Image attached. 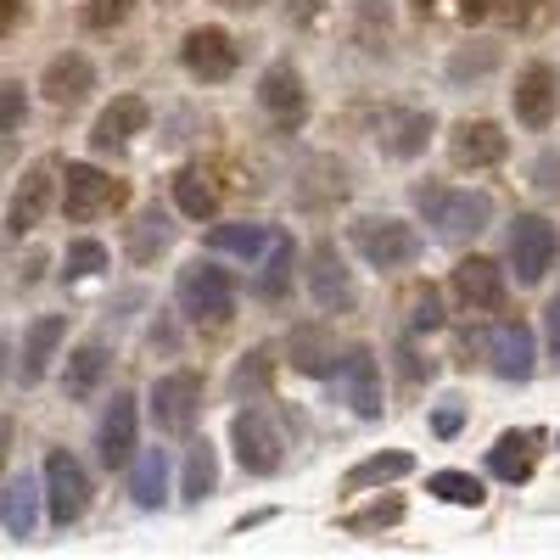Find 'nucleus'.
<instances>
[{
  "label": "nucleus",
  "mask_w": 560,
  "mask_h": 560,
  "mask_svg": "<svg viewBox=\"0 0 560 560\" xmlns=\"http://www.w3.org/2000/svg\"><path fill=\"white\" fill-rule=\"evenodd\" d=\"M135 12V0H84V28L90 34H113Z\"/></svg>",
  "instance_id": "37"
},
{
  "label": "nucleus",
  "mask_w": 560,
  "mask_h": 560,
  "mask_svg": "<svg viewBox=\"0 0 560 560\" xmlns=\"http://www.w3.org/2000/svg\"><path fill=\"white\" fill-rule=\"evenodd\" d=\"M538 12H544V0H459V18H465V23L499 18V23L527 28V23H538Z\"/></svg>",
  "instance_id": "30"
},
{
  "label": "nucleus",
  "mask_w": 560,
  "mask_h": 560,
  "mask_svg": "<svg viewBox=\"0 0 560 560\" xmlns=\"http://www.w3.org/2000/svg\"><path fill=\"white\" fill-rule=\"evenodd\" d=\"M0 102H7V135H18L23 118H28V107H23V84L7 79V84H0Z\"/></svg>",
  "instance_id": "42"
},
{
  "label": "nucleus",
  "mask_w": 560,
  "mask_h": 560,
  "mask_svg": "<svg viewBox=\"0 0 560 560\" xmlns=\"http://www.w3.org/2000/svg\"><path fill=\"white\" fill-rule=\"evenodd\" d=\"M107 342H79L73 348V359H68V370H62V387H68V398H90L102 387V376H107Z\"/></svg>",
  "instance_id": "24"
},
{
  "label": "nucleus",
  "mask_w": 560,
  "mask_h": 560,
  "mask_svg": "<svg viewBox=\"0 0 560 560\" xmlns=\"http://www.w3.org/2000/svg\"><path fill=\"white\" fill-rule=\"evenodd\" d=\"M224 7H264V0H224Z\"/></svg>",
  "instance_id": "49"
},
{
  "label": "nucleus",
  "mask_w": 560,
  "mask_h": 560,
  "mask_svg": "<svg viewBox=\"0 0 560 560\" xmlns=\"http://www.w3.org/2000/svg\"><path fill=\"white\" fill-rule=\"evenodd\" d=\"M213 253H236V258H258V253H269L275 247V230L269 224H213Z\"/></svg>",
  "instance_id": "29"
},
{
  "label": "nucleus",
  "mask_w": 560,
  "mask_h": 560,
  "mask_svg": "<svg viewBox=\"0 0 560 560\" xmlns=\"http://www.w3.org/2000/svg\"><path fill=\"white\" fill-rule=\"evenodd\" d=\"M45 202H51V163H34L23 174V185L12 191V208H7V230H12V236H23V230L39 224Z\"/></svg>",
  "instance_id": "22"
},
{
  "label": "nucleus",
  "mask_w": 560,
  "mask_h": 560,
  "mask_svg": "<svg viewBox=\"0 0 560 560\" xmlns=\"http://www.w3.org/2000/svg\"><path fill=\"white\" fill-rule=\"evenodd\" d=\"M337 359V348L325 342V331H314V325H303V331H292V364L303 370V376H325Z\"/></svg>",
  "instance_id": "34"
},
{
  "label": "nucleus",
  "mask_w": 560,
  "mask_h": 560,
  "mask_svg": "<svg viewBox=\"0 0 560 560\" xmlns=\"http://www.w3.org/2000/svg\"><path fill=\"white\" fill-rule=\"evenodd\" d=\"M427 493H438L443 504H471V510L488 499V488H482L471 471H432V477H427Z\"/></svg>",
  "instance_id": "35"
},
{
  "label": "nucleus",
  "mask_w": 560,
  "mask_h": 560,
  "mask_svg": "<svg viewBox=\"0 0 560 560\" xmlns=\"http://www.w3.org/2000/svg\"><path fill=\"white\" fill-rule=\"evenodd\" d=\"M493 62H499V51H493V45H482L477 57H471V51H459V57L448 62V73H454V79H471V73H488Z\"/></svg>",
  "instance_id": "41"
},
{
  "label": "nucleus",
  "mask_w": 560,
  "mask_h": 560,
  "mask_svg": "<svg viewBox=\"0 0 560 560\" xmlns=\"http://www.w3.org/2000/svg\"><path fill=\"white\" fill-rule=\"evenodd\" d=\"M230 443H236V459L247 477H275L280 459H287V427L269 404H247L236 420H230Z\"/></svg>",
  "instance_id": "2"
},
{
  "label": "nucleus",
  "mask_w": 560,
  "mask_h": 560,
  "mask_svg": "<svg viewBox=\"0 0 560 560\" xmlns=\"http://www.w3.org/2000/svg\"><path fill=\"white\" fill-rule=\"evenodd\" d=\"M409 465H415V459H409L404 448H393V454H370V459H359L353 471L342 477V488H348V493H364V488H376V482H393V477H404Z\"/></svg>",
  "instance_id": "31"
},
{
  "label": "nucleus",
  "mask_w": 560,
  "mask_h": 560,
  "mask_svg": "<svg viewBox=\"0 0 560 560\" xmlns=\"http://www.w3.org/2000/svg\"><path fill=\"white\" fill-rule=\"evenodd\" d=\"M504 152H510V135H504L493 118H465V124H454V135H448L454 168H493V163H504Z\"/></svg>",
  "instance_id": "14"
},
{
  "label": "nucleus",
  "mask_w": 560,
  "mask_h": 560,
  "mask_svg": "<svg viewBox=\"0 0 560 560\" xmlns=\"http://www.w3.org/2000/svg\"><path fill=\"white\" fill-rule=\"evenodd\" d=\"M34 504H39V493H34V477H7V538H34Z\"/></svg>",
  "instance_id": "32"
},
{
  "label": "nucleus",
  "mask_w": 560,
  "mask_h": 560,
  "mask_svg": "<svg viewBox=\"0 0 560 560\" xmlns=\"http://www.w3.org/2000/svg\"><path fill=\"white\" fill-rule=\"evenodd\" d=\"M174 202L185 219H213L219 213V191H213V179L202 168H179L174 174Z\"/></svg>",
  "instance_id": "28"
},
{
  "label": "nucleus",
  "mask_w": 560,
  "mask_h": 560,
  "mask_svg": "<svg viewBox=\"0 0 560 560\" xmlns=\"http://www.w3.org/2000/svg\"><path fill=\"white\" fill-rule=\"evenodd\" d=\"M102 269H107V247L102 242H68L62 280H90V275H102Z\"/></svg>",
  "instance_id": "36"
},
{
  "label": "nucleus",
  "mask_w": 560,
  "mask_h": 560,
  "mask_svg": "<svg viewBox=\"0 0 560 560\" xmlns=\"http://www.w3.org/2000/svg\"><path fill=\"white\" fill-rule=\"evenodd\" d=\"M213 482H219V465H213V448L208 443H191L185 448V504H202L208 493H213Z\"/></svg>",
  "instance_id": "33"
},
{
  "label": "nucleus",
  "mask_w": 560,
  "mask_h": 560,
  "mask_svg": "<svg viewBox=\"0 0 560 560\" xmlns=\"http://www.w3.org/2000/svg\"><path fill=\"white\" fill-rule=\"evenodd\" d=\"M533 331L522 319H493L488 325V364H493V376L504 382H527L533 376Z\"/></svg>",
  "instance_id": "16"
},
{
  "label": "nucleus",
  "mask_w": 560,
  "mask_h": 560,
  "mask_svg": "<svg viewBox=\"0 0 560 560\" xmlns=\"http://www.w3.org/2000/svg\"><path fill=\"white\" fill-rule=\"evenodd\" d=\"M45 499H51V522L57 527H73L90 510V477H84V465L68 448L45 454Z\"/></svg>",
  "instance_id": "8"
},
{
  "label": "nucleus",
  "mask_w": 560,
  "mask_h": 560,
  "mask_svg": "<svg viewBox=\"0 0 560 560\" xmlns=\"http://www.w3.org/2000/svg\"><path fill=\"white\" fill-rule=\"evenodd\" d=\"M415 213L432 224V236H443V242H471V236H482V230H488L493 202H488L482 191H454V185L427 179V185H415Z\"/></svg>",
  "instance_id": "1"
},
{
  "label": "nucleus",
  "mask_w": 560,
  "mask_h": 560,
  "mask_svg": "<svg viewBox=\"0 0 560 560\" xmlns=\"http://www.w3.org/2000/svg\"><path fill=\"white\" fill-rule=\"evenodd\" d=\"M555 253H560L555 224L544 213H516V224H510V236H504V258H510L522 287H538V280L555 269Z\"/></svg>",
  "instance_id": "5"
},
{
  "label": "nucleus",
  "mask_w": 560,
  "mask_h": 560,
  "mask_svg": "<svg viewBox=\"0 0 560 560\" xmlns=\"http://www.w3.org/2000/svg\"><path fill=\"white\" fill-rule=\"evenodd\" d=\"M438 432H443V438L459 432V409H438Z\"/></svg>",
  "instance_id": "47"
},
{
  "label": "nucleus",
  "mask_w": 560,
  "mask_h": 560,
  "mask_svg": "<svg viewBox=\"0 0 560 560\" xmlns=\"http://www.w3.org/2000/svg\"><path fill=\"white\" fill-rule=\"evenodd\" d=\"M308 292H314V303H319L325 314H348V308L359 303L353 275H348L337 242H314V253H308Z\"/></svg>",
  "instance_id": "10"
},
{
  "label": "nucleus",
  "mask_w": 560,
  "mask_h": 560,
  "mask_svg": "<svg viewBox=\"0 0 560 560\" xmlns=\"http://www.w3.org/2000/svg\"><path fill=\"white\" fill-rule=\"evenodd\" d=\"M353 247L370 269H409L420 258V236L404 219H353Z\"/></svg>",
  "instance_id": "6"
},
{
  "label": "nucleus",
  "mask_w": 560,
  "mask_h": 560,
  "mask_svg": "<svg viewBox=\"0 0 560 560\" xmlns=\"http://www.w3.org/2000/svg\"><path fill=\"white\" fill-rule=\"evenodd\" d=\"M39 90H45V102H51V107H79L90 90H96V62H90L84 51H62V57L45 62Z\"/></svg>",
  "instance_id": "18"
},
{
  "label": "nucleus",
  "mask_w": 560,
  "mask_h": 560,
  "mask_svg": "<svg viewBox=\"0 0 560 560\" xmlns=\"http://www.w3.org/2000/svg\"><path fill=\"white\" fill-rule=\"evenodd\" d=\"M247 387H253V393L269 387V353H264V348H253V353L236 364V393H247Z\"/></svg>",
  "instance_id": "40"
},
{
  "label": "nucleus",
  "mask_w": 560,
  "mask_h": 560,
  "mask_svg": "<svg viewBox=\"0 0 560 560\" xmlns=\"http://www.w3.org/2000/svg\"><path fill=\"white\" fill-rule=\"evenodd\" d=\"M438 7H443V0H415V12H420V18H432Z\"/></svg>",
  "instance_id": "48"
},
{
  "label": "nucleus",
  "mask_w": 560,
  "mask_h": 560,
  "mask_svg": "<svg viewBox=\"0 0 560 560\" xmlns=\"http://www.w3.org/2000/svg\"><path fill=\"white\" fill-rule=\"evenodd\" d=\"M393 522H404V504H398V499H387V504H370V510H359V516H348L342 527H348V533H376V527H393Z\"/></svg>",
  "instance_id": "39"
},
{
  "label": "nucleus",
  "mask_w": 560,
  "mask_h": 560,
  "mask_svg": "<svg viewBox=\"0 0 560 560\" xmlns=\"http://www.w3.org/2000/svg\"><path fill=\"white\" fill-rule=\"evenodd\" d=\"M538 185H544V191H560V158H544L538 163Z\"/></svg>",
  "instance_id": "45"
},
{
  "label": "nucleus",
  "mask_w": 560,
  "mask_h": 560,
  "mask_svg": "<svg viewBox=\"0 0 560 560\" xmlns=\"http://www.w3.org/2000/svg\"><path fill=\"white\" fill-rule=\"evenodd\" d=\"M287 287H292V236H287V230H275V247L264 253V275L253 280V292L264 303H280Z\"/></svg>",
  "instance_id": "26"
},
{
  "label": "nucleus",
  "mask_w": 560,
  "mask_h": 560,
  "mask_svg": "<svg viewBox=\"0 0 560 560\" xmlns=\"http://www.w3.org/2000/svg\"><path fill=\"white\" fill-rule=\"evenodd\" d=\"M376 129H382V147H387L393 158H420V152H427V135H432V113L387 107Z\"/></svg>",
  "instance_id": "21"
},
{
  "label": "nucleus",
  "mask_w": 560,
  "mask_h": 560,
  "mask_svg": "<svg viewBox=\"0 0 560 560\" xmlns=\"http://www.w3.org/2000/svg\"><path fill=\"white\" fill-rule=\"evenodd\" d=\"M147 118H152V107L140 96H113V107H102L96 129H90V147L96 152H124L129 140L147 129Z\"/></svg>",
  "instance_id": "19"
},
{
  "label": "nucleus",
  "mask_w": 560,
  "mask_h": 560,
  "mask_svg": "<svg viewBox=\"0 0 560 560\" xmlns=\"http://www.w3.org/2000/svg\"><path fill=\"white\" fill-rule=\"evenodd\" d=\"M129 202V185L102 174V168H90V163H68L62 168V213L73 224H90V219H102V213H118Z\"/></svg>",
  "instance_id": "4"
},
{
  "label": "nucleus",
  "mask_w": 560,
  "mask_h": 560,
  "mask_svg": "<svg viewBox=\"0 0 560 560\" xmlns=\"http://www.w3.org/2000/svg\"><path fill=\"white\" fill-rule=\"evenodd\" d=\"M398 370H404V382H420V364H415L409 342H398Z\"/></svg>",
  "instance_id": "46"
},
{
  "label": "nucleus",
  "mask_w": 560,
  "mask_h": 560,
  "mask_svg": "<svg viewBox=\"0 0 560 560\" xmlns=\"http://www.w3.org/2000/svg\"><path fill=\"white\" fill-rule=\"evenodd\" d=\"M448 287L471 314H499L504 308V269L493 258H477V253L459 258L454 275H448Z\"/></svg>",
  "instance_id": "13"
},
{
  "label": "nucleus",
  "mask_w": 560,
  "mask_h": 560,
  "mask_svg": "<svg viewBox=\"0 0 560 560\" xmlns=\"http://www.w3.org/2000/svg\"><path fill=\"white\" fill-rule=\"evenodd\" d=\"M135 427H140L135 398H129V393H113L102 427H96V454H102L107 471H129V465L140 459V454H135Z\"/></svg>",
  "instance_id": "12"
},
{
  "label": "nucleus",
  "mask_w": 560,
  "mask_h": 560,
  "mask_svg": "<svg viewBox=\"0 0 560 560\" xmlns=\"http://www.w3.org/2000/svg\"><path fill=\"white\" fill-rule=\"evenodd\" d=\"M62 337H68V319H62V314H39V319L28 325V337H23V364H18V382H23V387L45 382V370H51Z\"/></svg>",
  "instance_id": "20"
},
{
  "label": "nucleus",
  "mask_w": 560,
  "mask_h": 560,
  "mask_svg": "<svg viewBox=\"0 0 560 560\" xmlns=\"http://www.w3.org/2000/svg\"><path fill=\"white\" fill-rule=\"evenodd\" d=\"M197 409H202V376H197V370H168V376L152 382V420H158V432L185 438L197 427Z\"/></svg>",
  "instance_id": "7"
},
{
  "label": "nucleus",
  "mask_w": 560,
  "mask_h": 560,
  "mask_svg": "<svg viewBox=\"0 0 560 560\" xmlns=\"http://www.w3.org/2000/svg\"><path fill=\"white\" fill-rule=\"evenodd\" d=\"M179 62H185V73L202 79V84H224L230 73L242 68V45L230 39L224 28H191L185 45H179Z\"/></svg>",
  "instance_id": "9"
},
{
  "label": "nucleus",
  "mask_w": 560,
  "mask_h": 560,
  "mask_svg": "<svg viewBox=\"0 0 560 560\" xmlns=\"http://www.w3.org/2000/svg\"><path fill=\"white\" fill-rule=\"evenodd\" d=\"M544 331H549V353L560 359V298H549V308H544Z\"/></svg>",
  "instance_id": "43"
},
{
  "label": "nucleus",
  "mask_w": 560,
  "mask_h": 560,
  "mask_svg": "<svg viewBox=\"0 0 560 560\" xmlns=\"http://www.w3.org/2000/svg\"><path fill=\"white\" fill-rule=\"evenodd\" d=\"M168 242H174V224H168L163 208H147V213L129 224V258H135V264H152Z\"/></svg>",
  "instance_id": "27"
},
{
  "label": "nucleus",
  "mask_w": 560,
  "mask_h": 560,
  "mask_svg": "<svg viewBox=\"0 0 560 560\" xmlns=\"http://www.w3.org/2000/svg\"><path fill=\"white\" fill-rule=\"evenodd\" d=\"M129 493H135L140 510H163V499H168V459H163V448H147L129 465Z\"/></svg>",
  "instance_id": "25"
},
{
  "label": "nucleus",
  "mask_w": 560,
  "mask_h": 560,
  "mask_svg": "<svg viewBox=\"0 0 560 560\" xmlns=\"http://www.w3.org/2000/svg\"><path fill=\"white\" fill-rule=\"evenodd\" d=\"M258 107L280 124V129H298L303 124V113H308V96H303V73L292 68V62H275V68H264V79H258Z\"/></svg>",
  "instance_id": "17"
},
{
  "label": "nucleus",
  "mask_w": 560,
  "mask_h": 560,
  "mask_svg": "<svg viewBox=\"0 0 560 560\" xmlns=\"http://www.w3.org/2000/svg\"><path fill=\"white\" fill-rule=\"evenodd\" d=\"M174 298H179V308L191 314L197 325H224L230 314H236V275L208 264V258H191L179 269Z\"/></svg>",
  "instance_id": "3"
},
{
  "label": "nucleus",
  "mask_w": 560,
  "mask_h": 560,
  "mask_svg": "<svg viewBox=\"0 0 560 560\" xmlns=\"http://www.w3.org/2000/svg\"><path fill=\"white\" fill-rule=\"evenodd\" d=\"M337 387H342V398L353 404V415H364V420H376V415H382V364H376V353H370L364 342L342 353V364H337Z\"/></svg>",
  "instance_id": "15"
},
{
  "label": "nucleus",
  "mask_w": 560,
  "mask_h": 560,
  "mask_svg": "<svg viewBox=\"0 0 560 560\" xmlns=\"http://www.w3.org/2000/svg\"><path fill=\"white\" fill-rule=\"evenodd\" d=\"M23 18H28V0H7V7H0V28H7V34H18Z\"/></svg>",
  "instance_id": "44"
},
{
  "label": "nucleus",
  "mask_w": 560,
  "mask_h": 560,
  "mask_svg": "<svg viewBox=\"0 0 560 560\" xmlns=\"http://www.w3.org/2000/svg\"><path fill=\"white\" fill-rule=\"evenodd\" d=\"M538 465V432H504L493 448H488V471L499 482H527Z\"/></svg>",
  "instance_id": "23"
},
{
  "label": "nucleus",
  "mask_w": 560,
  "mask_h": 560,
  "mask_svg": "<svg viewBox=\"0 0 560 560\" xmlns=\"http://www.w3.org/2000/svg\"><path fill=\"white\" fill-rule=\"evenodd\" d=\"M510 102H516V118H522L527 129L544 135V129L555 124V113H560V73H555L549 62H527V68L516 73Z\"/></svg>",
  "instance_id": "11"
},
{
  "label": "nucleus",
  "mask_w": 560,
  "mask_h": 560,
  "mask_svg": "<svg viewBox=\"0 0 560 560\" xmlns=\"http://www.w3.org/2000/svg\"><path fill=\"white\" fill-rule=\"evenodd\" d=\"M409 325H415V331H438V325H443V298H438V287H415V298H409Z\"/></svg>",
  "instance_id": "38"
}]
</instances>
